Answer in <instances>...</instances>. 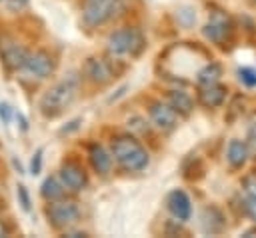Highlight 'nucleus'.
<instances>
[{
	"label": "nucleus",
	"mask_w": 256,
	"mask_h": 238,
	"mask_svg": "<svg viewBox=\"0 0 256 238\" xmlns=\"http://www.w3.org/2000/svg\"><path fill=\"white\" fill-rule=\"evenodd\" d=\"M14 116H16V120H18V124H20V130H28V122H26V118H24V114L22 112H14Z\"/></svg>",
	"instance_id": "obj_28"
},
{
	"label": "nucleus",
	"mask_w": 256,
	"mask_h": 238,
	"mask_svg": "<svg viewBox=\"0 0 256 238\" xmlns=\"http://www.w3.org/2000/svg\"><path fill=\"white\" fill-rule=\"evenodd\" d=\"M78 124H80V118H76V120H72L68 126H64L62 130H60V134H68V132H72V130H76L78 128Z\"/></svg>",
	"instance_id": "obj_29"
},
{
	"label": "nucleus",
	"mask_w": 256,
	"mask_h": 238,
	"mask_svg": "<svg viewBox=\"0 0 256 238\" xmlns=\"http://www.w3.org/2000/svg\"><path fill=\"white\" fill-rule=\"evenodd\" d=\"M244 194H256V170H250L242 176V182H240Z\"/></svg>",
	"instance_id": "obj_21"
},
{
	"label": "nucleus",
	"mask_w": 256,
	"mask_h": 238,
	"mask_svg": "<svg viewBox=\"0 0 256 238\" xmlns=\"http://www.w3.org/2000/svg\"><path fill=\"white\" fill-rule=\"evenodd\" d=\"M200 224H202V232L204 234H222L224 228H226V218H224V212L210 204L202 210V216H200Z\"/></svg>",
	"instance_id": "obj_13"
},
{
	"label": "nucleus",
	"mask_w": 256,
	"mask_h": 238,
	"mask_svg": "<svg viewBox=\"0 0 256 238\" xmlns=\"http://www.w3.org/2000/svg\"><path fill=\"white\" fill-rule=\"evenodd\" d=\"M12 116H14V110L10 108V104L8 102H0V120H2V124H10V120H12Z\"/></svg>",
	"instance_id": "obj_25"
},
{
	"label": "nucleus",
	"mask_w": 256,
	"mask_h": 238,
	"mask_svg": "<svg viewBox=\"0 0 256 238\" xmlns=\"http://www.w3.org/2000/svg\"><path fill=\"white\" fill-rule=\"evenodd\" d=\"M58 176L62 178L64 186L68 190H72V192H80L88 184V178H86L84 168L80 164H76V162H64L62 168H60V172H58Z\"/></svg>",
	"instance_id": "obj_11"
},
{
	"label": "nucleus",
	"mask_w": 256,
	"mask_h": 238,
	"mask_svg": "<svg viewBox=\"0 0 256 238\" xmlns=\"http://www.w3.org/2000/svg\"><path fill=\"white\" fill-rule=\"evenodd\" d=\"M66 190H68V188L64 186V182H62L60 176H48V178L42 182V186H40V194H42V198H44L46 202L62 200L64 194H66Z\"/></svg>",
	"instance_id": "obj_18"
},
{
	"label": "nucleus",
	"mask_w": 256,
	"mask_h": 238,
	"mask_svg": "<svg viewBox=\"0 0 256 238\" xmlns=\"http://www.w3.org/2000/svg\"><path fill=\"white\" fill-rule=\"evenodd\" d=\"M82 72H84V76L90 80V82H94V84H108L112 78H114V72H112V68H110V64L104 60V58H100V56H90V58H86V62H84V66H82Z\"/></svg>",
	"instance_id": "obj_10"
},
{
	"label": "nucleus",
	"mask_w": 256,
	"mask_h": 238,
	"mask_svg": "<svg viewBox=\"0 0 256 238\" xmlns=\"http://www.w3.org/2000/svg\"><path fill=\"white\" fill-rule=\"evenodd\" d=\"M242 236H246V238H250V236H256V228H250V230L242 232Z\"/></svg>",
	"instance_id": "obj_30"
},
{
	"label": "nucleus",
	"mask_w": 256,
	"mask_h": 238,
	"mask_svg": "<svg viewBox=\"0 0 256 238\" xmlns=\"http://www.w3.org/2000/svg\"><path fill=\"white\" fill-rule=\"evenodd\" d=\"M220 78H222V66H220V62H208V64H204V66L198 70V74H196L198 86L216 84V82H220Z\"/></svg>",
	"instance_id": "obj_19"
},
{
	"label": "nucleus",
	"mask_w": 256,
	"mask_h": 238,
	"mask_svg": "<svg viewBox=\"0 0 256 238\" xmlns=\"http://www.w3.org/2000/svg\"><path fill=\"white\" fill-rule=\"evenodd\" d=\"M148 116H150V122L154 124V128H158L160 132H172L178 128V118L180 114L166 102H150L148 106Z\"/></svg>",
	"instance_id": "obj_7"
},
{
	"label": "nucleus",
	"mask_w": 256,
	"mask_h": 238,
	"mask_svg": "<svg viewBox=\"0 0 256 238\" xmlns=\"http://www.w3.org/2000/svg\"><path fill=\"white\" fill-rule=\"evenodd\" d=\"M242 206V212L246 218H250L254 224H256V194H246L240 202Z\"/></svg>",
	"instance_id": "obj_20"
},
{
	"label": "nucleus",
	"mask_w": 256,
	"mask_h": 238,
	"mask_svg": "<svg viewBox=\"0 0 256 238\" xmlns=\"http://www.w3.org/2000/svg\"><path fill=\"white\" fill-rule=\"evenodd\" d=\"M40 170H42V148H38L30 160V174L36 176V174H40Z\"/></svg>",
	"instance_id": "obj_24"
},
{
	"label": "nucleus",
	"mask_w": 256,
	"mask_h": 238,
	"mask_svg": "<svg viewBox=\"0 0 256 238\" xmlns=\"http://www.w3.org/2000/svg\"><path fill=\"white\" fill-rule=\"evenodd\" d=\"M252 4H256V0H252Z\"/></svg>",
	"instance_id": "obj_33"
},
{
	"label": "nucleus",
	"mask_w": 256,
	"mask_h": 238,
	"mask_svg": "<svg viewBox=\"0 0 256 238\" xmlns=\"http://www.w3.org/2000/svg\"><path fill=\"white\" fill-rule=\"evenodd\" d=\"M2 236H6V230H4V226H2V222H0V238Z\"/></svg>",
	"instance_id": "obj_31"
},
{
	"label": "nucleus",
	"mask_w": 256,
	"mask_h": 238,
	"mask_svg": "<svg viewBox=\"0 0 256 238\" xmlns=\"http://www.w3.org/2000/svg\"><path fill=\"white\" fill-rule=\"evenodd\" d=\"M82 2H84V4H88V2H96V0H82Z\"/></svg>",
	"instance_id": "obj_32"
},
{
	"label": "nucleus",
	"mask_w": 256,
	"mask_h": 238,
	"mask_svg": "<svg viewBox=\"0 0 256 238\" xmlns=\"http://www.w3.org/2000/svg\"><path fill=\"white\" fill-rule=\"evenodd\" d=\"M232 28H234V26H232L230 16H228L226 12H222V10H216V12H212L210 20L204 24L202 34H204L206 40H210V42H214V44H224V42L230 38Z\"/></svg>",
	"instance_id": "obj_6"
},
{
	"label": "nucleus",
	"mask_w": 256,
	"mask_h": 238,
	"mask_svg": "<svg viewBox=\"0 0 256 238\" xmlns=\"http://www.w3.org/2000/svg\"><path fill=\"white\" fill-rule=\"evenodd\" d=\"M144 46V36L136 28H120L108 36V52L116 58H136Z\"/></svg>",
	"instance_id": "obj_2"
},
{
	"label": "nucleus",
	"mask_w": 256,
	"mask_h": 238,
	"mask_svg": "<svg viewBox=\"0 0 256 238\" xmlns=\"http://www.w3.org/2000/svg\"><path fill=\"white\" fill-rule=\"evenodd\" d=\"M166 100H168V104H170L180 116H188V114L194 110V100H192V96H190L186 90H180V88L168 90Z\"/></svg>",
	"instance_id": "obj_17"
},
{
	"label": "nucleus",
	"mask_w": 256,
	"mask_h": 238,
	"mask_svg": "<svg viewBox=\"0 0 256 238\" xmlns=\"http://www.w3.org/2000/svg\"><path fill=\"white\" fill-rule=\"evenodd\" d=\"M124 10V0H96L82 6V22L88 28H98Z\"/></svg>",
	"instance_id": "obj_4"
},
{
	"label": "nucleus",
	"mask_w": 256,
	"mask_h": 238,
	"mask_svg": "<svg viewBox=\"0 0 256 238\" xmlns=\"http://www.w3.org/2000/svg\"><path fill=\"white\" fill-rule=\"evenodd\" d=\"M46 218L48 222L58 230H68L74 226L80 218V208L72 200H54L46 206Z\"/></svg>",
	"instance_id": "obj_5"
},
{
	"label": "nucleus",
	"mask_w": 256,
	"mask_h": 238,
	"mask_svg": "<svg viewBox=\"0 0 256 238\" xmlns=\"http://www.w3.org/2000/svg\"><path fill=\"white\" fill-rule=\"evenodd\" d=\"M250 158V144L248 140H240V138H232L226 146V160L232 168H244L246 162Z\"/></svg>",
	"instance_id": "obj_14"
},
{
	"label": "nucleus",
	"mask_w": 256,
	"mask_h": 238,
	"mask_svg": "<svg viewBox=\"0 0 256 238\" xmlns=\"http://www.w3.org/2000/svg\"><path fill=\"white\" fill-rule=\"evenodd\" d=\"M166 208H168V212L174 216V220L188 222V220L192 218V200H190V196H188L184 190H180V188L172 190V192L166 196Z\"/></svg>",
	"instance_id": "obj_9"
},
{
	"label": "nucleus",
	"mask_w": 256,
	"mask_h": 238,
	"mask_svg": "<svg viewBox=\"0 0 256 238\" xmlns=\"http://www.w3.org/2000/svg\"><path fill=\"white\" fill-rule=\"evenodd\" d=\"M110 152L126 172H140L150 164V154L134 136H116Z\"/></svg>",
	"instance_id": "obj_1"
},
{
	"label": "nucleus",
	"mask_w": 256,
	"mask_h": 238,
	"mask_svg": "<svg viewBox=\"0 0 256 238\" xmlns=\"http://www.w3.org/2000/svg\"><path fill=\"white\" fill-rule=\"evenodd\" d=\"M4 4L10 12H20L28 6V0H4Z\"/></svg>",
	"instance_id": "obj_26"
},
{
	"label": "nucleus",
	"mask_w": 256,
	"mask_h": 238,
	"mask_svg": "<svg viewBox=\"0 0 256 238\" xmlns=\"http://www.w3.org/2000/svg\"><path fill=\"white\" fill-rule=\"evenodd\" d=\"M248 144L252 148H256V114L250 118L248 122Z\"/></svg>",
	"instance_id": "obj_27"
},
{
	"label": "nucleus",
	"mask_w": 256,
	"mask_h": 238,
	"mask_svg": "<svg viewBox=\"0 0 256 238\" xmlns=\"http://www.w3.org/2000/svg\"><path fill=\"white\" fill-rule=\"evenodd\" d=\"M88 158H90V164H92V168H94L96 174H100V176L110 174V170H112V158L114 156L102 144H92L90 150H88Z\"/></svg>",
	"instance_id": "obj_16"
},
{
	"label": "nucleus",
	"mask_w": 256,
	"mask_h": 238,
	"mask_svg": "<svg viewBox=\"0 0 256 238\" xmlns=\"http://www.w3.org/2000/svg\"><path fill=\"white\" fill-rule=\"evenodd\" d=\"M0 54H2L4 64H6L10 70H22L24 64H26V60H28V54H30V52H28L24 46L16 44V42H6V44L2 46V50H0Z\"/></svg>",
	"instance_id": "obj_15"
},
{
	"label": "nucleus",
	"mask_w": 256,
	"mask_h": 238,
	"mask_svg": "<svg viewBox=\"0 0 256 238\" xmlns=\"http://www.w3.org/2000/svg\"><path fill=\"white\" fill-rule=\"evenodd\" d=\"M54 58L46 52V50H38L34 54H28V60L22 68V72L28 76V78H36V80H44L48 78L52 72H54Z\"/></svg>",
	"instance_id": "obj_8"
},
{
	"label": "nucleus",
	"mask_w": 256,
	"mask_h": 238,
	"mask_svg": "<svg viewBox=\"0 0 256 238\" xmlns=\"http://www.w3.org/2000/svg\"><path fill=\"white\" fill-rule=\"evenodd\" d=\"M228 96V88L220 82L216 84H204L198 88V102L204 106V108H218L224 104Z\"/></svg>",
	"instance_id": "obj_12"
},
{
	"label": "nucleus",
	"mask_w": 256,
	"mask_h": 238,
	"mask_svg": "<svg viewBox=\"0 0 256 238\" xmlns=\"http://www.w3.org/2000/svg\"><path fill=\"white\" fill-rule=\"evenodd\" d=\"M74 96H76V82L70 78H64L44 92L40 100V110L46 116H56L58 112H62L66 106L72 104Z\"/></svg>",
	"instance_id": "obj_3"
},
{
	"label": "nucleus",
	"mask_w": 256,
	"mask_h": 238,
	"mask_svg": "<svg viewBox=\"0 0 256 238\" xmlns=\"http://www.w3.org/2000/svg\"><path fill=\"white\" fill-rule=\"evenodd\" d=\"M238 76L246 86H256V70L254 68L242 66V68H238Z\"/></svg>",
	"instance_id": "obj_22"
},
{
	"label": "nucleus",
	"mask_w": 256,
	"mask_h": 238,
	"mask_svg": "<svg viewBox=\"0 0 256 238\" xmlns=\"http://www.w3.org/2000/svg\"><path fill=\"white\" fill-rule=\"evenodd\" d=\"M16 194H18V202H20L22 210H24V212H30V194H28L26 186H24V184H18Z\"/></svg>",
	"instance_id": "obj_23"
}]
</instances>
